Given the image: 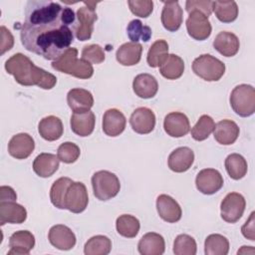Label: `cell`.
<instances>
[{"instance_id":"obj_1","label":"cell","mask_w":255,"mask_h":255,"mask_svg":"<svg viewBox=\"0 0 255 255\" xmlns=\"http://www.w3.org/2000/svg\"><path fill=\"white\" fill-rule=\"evenodd\" d=\"M77 17L72 8L47 0H30L20 29L24 48L55 61L74 41Z\"/></svg>"},{"instance_id":"obj_2","label":"cell","mask_w":255,"mask_h":255,"mask_svg":"<svg viewBox=\"0 0 255 255\" xmlns=\"http://www.w3.org/2000/svg\"><path fill=\"white\" fill-rule=\"evenodd\" d=\"M5 70L22 86H37L44 90H51L57 84V78L43 70L24 54L16 53L5 62Z\"/></svg>"},{"instance_id":"obj_3","label":"cell","mask_w":255,"mask_h":255,"mask_svg":"<svg viewBox=\"0 0 255 255\" xmlns=\"http://www.w3.org/2000/svg\"><path fill=\"white\" fill-rule=\"evenodd\" d=\"M52 68L78 79L86 80L94 75L92 64L83 59H78V49L76 48H69L57 60L53 61Z\"/></svg>"},{"instance_id":"obj_4","label":"cell","mask_w":255,"mask_h":255,"mask_svg":"<svg viewBox=\"0 0 255 255\" xmlns=\"http://www.w3.org/2000/svg\"><path fill=\"white\" fill-rule=\"evenodd\" d=\"M94 195L102 201H107L118 195L121 183L118 176L109 170H99L92 176Z\"/></svg>"},{"instance_id":"obj_5","label":"cell","mask_w":255,"mask_h":255,"mask_svg":"<svg viewBox=\"0 0 255 255\" xmlns=\"http://www.w3.org/2000/svg\"><path fill=\"white\" fill-rule=\"evenodd\" d=\"M230 106L240 117L247 118L255 113V90L251 85L236 86L230 94Z\"/></svg>"},{"instance_id":"obj_6","label":"cell","mask_w":255,"mask_h":255,"mask_svg":"<svg viewBox=\"0 0 255 255\" xmlns=\"http://www.w3.org/2000/svg\"><path fill=\"white\" fill-rule=\"evenodd\" d=\"M192 71L207 82L219 81L225 73V64L210 54H203L194 59Z\"/></svg>"},{"instance_id":"obj_7","label":"cell","mask_w":255,"mask_h":255,"mask_svg":"<svg viewBox=\"0 0 255 255\" xmlns=\"http://www.w3.org/2000/svg\"><path fill=\"white\" fill-rule=\"evenodd\" d=\"M86 6L78 9L77 25L75 36L79 41H87L92 37L94 31V23L97 21L98 16L96 13V2H84Z\"/></svg>"},{"instance_id":"obj_8","label":"cell","mask_w":255,"mask_h":255,"mask_svg":"<svg viewBox=\"0 0 255 255\" xmlns=\"http://www.w3.org/2000/svg\"><path fill=\"white\" fill-rule=\"evenodd\" d=\"M245 206L246 201L242 194L238 192H230L221 201V218L228 223H235L242 217Z\"/></svg>"},{"instance_id":"obj_9","label":"cell","mask_w":255,"mask_h":255,"mask_svg":"<svg viewBox=\"0 0 255 255\" xmlns=\"http://www.w3.org/2000/svg\"><path fill=\"white\" fill-rule=\"evenodd\" d=\"M89 203V195L87 187L83 182L73 181L65 195V209L73 213H81L86 210Z\"/></svg>"},{"instance_id":"obj_10","label":"cell","mask_w":255,"mask_h":255,"mask_svg":"<svg viewBox=\"0 0 255 255\" xmlns=\"http://www.w3.org/2000/svg\"><path fill=\"white\" fill-rule=\"evenodd\" d=\"M195 185L201 193L211 195L222 188L223 177L217 169L204 168L197 173Z\"/></svg>"},{"instance_id":"obj_11","label":"cell","mask_w":255,"mask_h":255,"mask_svg":"<svg viewBox=\"0 0 255 255\" xmlns=\"http://www.w3.org/2000/svg\"><path fill=\"white\" fill-rule=\"evenodd\" d=\"M186 30L188 35L197 41L206 40L212 31L211 24L208 18L198 11L189 13L186 19Z\"/></svg>"},{"instance_id":"obj_12","label":"cell","mask_w":255,"mask_h":255,"mask_svg":"<svg viewBox=\"0 0 255 255\" xmlns=\"http://www.w3.org/2000/svg\"><path fill=\"white\" fill-rule=\"evenodd\" d=\"M129 125L133 131L139 134H147L154 129L155 115L145 107L135 109L129 118Z\"/></svg>"},{"instance_id":"obj_13","label":"cell","mask_w":255,"mask_h":255,"mask_svg":"<svg viewBox=\"0 0 255 255\" xmlns=\"http://www.w3.org/2000/svg\"><path fill=\"white\" fill-rule=\"evenodd\" d=\"M35 148L33 137L26 132H20L11 137L8 143L9 154L16 159L29 157Z\"/></svg>"},{"instance_id":"obj_14","label":"cell","mask_w":255,"mask_h":255,"mask_svg":"<svg viewBox=\"0 0 255 255\" xmlns=\"http://www.w3.org/2000/svg\"><path fill=\"white\" fill-rule=\"evenodd\" d=\"M48 239L59 250H71L76 245L75 233L66 225L57 224L50 228Z\"/></svg>"},{"instance_id":"obj_15","label":"cell","mask_w":255,"mask_h":255,"mask_svg":"<svg viewBox=\"0 0 255 255\" xmlns=\"http://www.w3.org/2000/svg\"><path fill=\"white\" fill-rule=\"evenodd\" d=\"M156 210L159 217L168 222L175 223L181 219L182 210L175 199L167 194H160L156 198Z\"/></svg>"},{"instance_id":"obj_16","label":"cell","mask_w":255,"mask_h":255,"mask_svg":"<svg viewBox=\"0 0 255 255\" xmlns=\"http://www.w3.org/2000/svg\"><path fill=\"white\" fill-rule=\"evenodd\" d=\"M164 131L172 137H181L190 130V123L186 115L179 112H172L165 116L163 121Z\"/></svg>"},{"instance_id":"obj_17","label":"cell","mask_w":255,"mask_h":255,"mask_svg":"<svg viewBox=\"0 0 255 255\" xmlns=\"http://www.w3.org/2000/svg\"><path fill=\"white\" fill-rule=\"evenodd\" d=\"M27 219V210L16 201L0 200V224H21Z\"/></svg>"},{"instance_id":"obj_18","label":"cell","mask_w":255,"mask_h":255,"mask_svg":"<svg viewBox=\"0 0 255 255\" xmlns=\"http://www.w3.org/2000/svg\"><path fill=\"white\" fill-rule=\"evenodd\" d=\"M194 161V152L187 146H180L171 151L167 164L170 170L180 173L188 170Z\"/></svg>"},{"instance_id":"obj_19","label":"cell","mask_w":255,"mask_h":255,"mask_svg":"<svg viewBox=\"0 0 255 255\" xmlns=\"http://www.w3.org/2000/svg\"><path fill=\"white\" fill-rule=\"evenodd\" d=\"M164 6L161 11V23L162 26L169 32L177 31L183 19L182 9L177 1H168L163 3Z\"/></svg>"},{"instance_id":"obj_20","label":"cell","mask_w":255,"mask_h":255,"mask_svg":"<svg viewBox=\"0 0 255 255\" xmlns=\"http://www.w3.org/2000/svg\"><path fill=\"white\" fill-rule=\"evenodd\" d=\"M35 246V237L28 230L14 232L9 238L8 255H28Z\"/></svg>"},{"instance_id":"obj_21","label":"cell","mask_w":255,"mask_h":255,"mask_svg":"<svg viewBox=\"0 0 255 255\" xmlns=\"http://www.w3.org/2000/svg\"><path fill=\"white\" fill-rule=\"evenodd\" d=\"M67 103L74 113H84L91 111L94 106V97L88 90L75 88L68 92Z\"/></svg>"},{"instance_id":"obj_22","label":"cell","mask_w":255,"mask_h":255,"mask_svg":"<svg viewBox=\"0 0 255 255\" xmlns=\"http://www.w3.org/2000/svg\"><path fill=\"white\" fill-rule=\"evenodd\" d=\"M127 119L118 109H109L103 117V130L109 136H118L126 128Z\"/></svg>"},{"instance_id":"obj_23","label":"cell","mask_w":255,"mask_h":255,"mask_svg":"<svg viewBox=\"0 0 255 255\" xmlns=\"http://www.w3.org/2000/svg\"><path fill=\"white\" fill-rule=\"evenodd\" d=\"M214 139L223 145H230L236 141L239 135L237 124L231 120H222L215 125L213 129Z\"/></svg>"},{"instance_id":"obj_24","label":"cell","mask_w":255,"mask_h":255,"mask_svg":"<svg viewBox=\"0 0 255 255\" xmlns=\"http://www.w3.org/2000/svg\"><path fill=\"white\" fill-rule=\"evenodd\" d=\"M213 47L222 56L233 57L238 53L240 43L238 37L235 34L222 31L219 32L213 40Z\"/></svg>"},{"instance_id":"obj_25","label":"cell","mask_w":255,"mask_h":255,"mask_svg":"<svg viewBox=\"0 0 255 255\" xmlns=\"http://www.w3.org/2000/svg\"><path fill=\"white\" fill-rule=\"evenodd\" d=\"M132 90L141 99H151L158 91V83L150 74H139L133 79Z\"/></svg>"},{"instance_id":"obj_26","label":"cell","mask_w":255,"mask_h":255,"mask_svg":"<svg viewBox=\"0 0 255 255\" xmlns=\"http://www.w3.org/2000/svg\"><path fill=\"white\" fill-rule=\"evenodd\" d=\"M96 117L92 111L84 113H74L71 117V128L79 136H88L92 134L95 128Z\"/></svg>"},{"instance_id":"obj_27","label":"cell","mask_w":255,"mask_h":255,"mask_svg":"<svg viewBox=\"0 0 255 255\" xmlns=\"http://www.w3.org/2000/svg\"><path fill=\"white\" fill-rule=\"evenodd\" d=\"M137 250L141 255H161L165 250L164 239L158 233L148 232L139 239Z\"/></svg>"},{"instance_id":"obj_28","label":"cell","mask_w":255,"mask_h":255,"mask_svg":"<svg viewBox=\"0 0 255 255\" xmlns=\"http://www.w3.org/2000/svg\"><path fill=\"white\" fill-rule=\"evenodd\" d=\"M60 159L53 153L42 152L33 161V170L40 177H50L59 168Z\"/></svg>"},{"instance_id":"obj_29","label":"cell","mask_w":255,"mask_h":255,"mask_svg":"<svg viewBox=\"0 0 255 255\" xmlns=\"http://www.w3.org/2000/svg\"><path fill=\"white\" fill-rule=\"evenodd\" d=\"M38 131L40 135L48 141L57 140L64 132L62 121L55 116L45 117L38 125Z\"/></svg>"},{"instance_id":"obj_30","label":"cell","mask_w":255,"mask_h":255,"mask_svg":"<svg viewBox=\"0 0 255 255\" xmlns=\"http://www.w3.org/2000/svg\"><path fill=\"white\" fill-rule=\"evenodd\" d=\"M141 53L142 46L139 43L128 42L117 50L116 59L123 66H134L139 63Z\"/></svg>"},{"instance_id":"obj_31","label":"cell","mask_w":255,"mask_h":255,"mask_svg":"<svg viewBox=\"0 0 255 255\" xmlns=\"http://www.w3.org/2000/svg\"><path fill=\"white\" fill-rule=\"evenodd\" d=\"M159 72L161 76L167 80H176L180 78L184 72V62L179 56L169 54L165 61L159 66Z\"/></svg>"},{"instance_id":"obj_32","label":"cell","mask_w":255,"mask_h":255,"mask_svg":"<svg viewBox=\"0 0 255 255\" xmlns=\"http://www.w3.org/2000/svg\"><path fill=\"white\" fill-rule=\"evenodd\" d=\"M224 164L228 175L234 180H239L243 178L248 170L246 159L239 153L229 154L225 158Z\"/></svg>"},{"instance_id":"obj_33","label":"cell","mask_w":255,"mask_h":255,"mask_svg":"<svg viewBox=\"0 0 255 255\" xmlns=\"http://www.w3.org/2000/svg\"><path fill=\"white\" fill-rule=\"evenodd\" d=\"M212 11L223 23H231L238 16V6L235 1H213Z\"/></svg>"},{"instance_id":"obj_34","label":"cell","mask_w":255,"mask_h":255,"mask_svg":"<svg viewBox=\"0 0 255 255\" xmlns=\"http://www.w3.org/2000/svg\"><path fill=\"white\" fill-rule=\"evenodd\" d=\"M116 228L120 235L127 238H133L137 235L140 224L136 217L129 214H123L117 218Z\"/></svg>"},{"instance_id":"obj_35","label":"cell","mask_w":255,"mask_h":255,"mask_svg":"<svg viewBox=\"0 0 255 255\" xmlns=\"http://www.w3.org/2000/svg\"><path fill=\"white\" fill-rule=\"evenodd\" d=\"M112 250V241L105 235L91 237L84 246L86 255H107Z\"/></svg>"},{"instance_id":"obj_36","label":"cell","mask_w":255,"mask_h":255,"mask_svg":"<svg viewBox=\"0 0 255 255\" xmlns=\"http://www.w3.org/2000/svg\"><path fill=\"white\" fill-rule=\"evenodd\" d=\"M168 56V44L165 40H156L148 49L146 62L149 67H159Z\"/></svg>"},{"instance_id":"obj_37","label":"cell","mask_w":255,"mask_h":255,"mask_svg":"<svg viewBox=\"0 0 255 255\" xmlns=\"http://www.w3.org/2000/svg\"><path fill=\"white\" fill-rule=\"evenodd\" d=\"M229 251V241L221 234H210L204 242L206 255H226Z\"/></svg>"},{"instance_id":"obj_38","label":"cell","mask_w":255,"mask_h":255,"mask_svg":"<svg viewBox=\"0 0 255 255\" xmlns=\"http://www.w3.org/2000/svg\"><path fill=\"white\" fill-rule=\"evenodd\" d=\"M72 182L73 180L69 177H60L54 181L50 189V199L55 207L59 209H65V195L69 185Z\"/></svg>"},{"instance_id":"obj_39","label":"cell","mask_w":255,"mask_h":255,"mask_svg":"<svg viewBox=\"0 0 255 255\" xmlns=\"http://www.w3.org/2000/svg\"><path fill=\"white\" fill-rule=\"evenodd\" d=\"M127 33L129 40H131L133 43H137L138 41L147 42L152 35L151 29L148 26L143 25L142 22L138 19L131 20L128 23L127 27Z\"/></svg>"},{"instance_id":"obj_40","label":"cell","mask_w":255,"mask_h":255,"mask_svg":"<svg viewBox=\"0 0 255 255\" xmlns=\"http://www.w3.org/2000/svg\"><path fill=\"white\" fill-rule=\"evenodd\" d=\"M215 128L213 119L207 115H202L194 127L191 128V136L197 141L206 139Z\"/></svg>"},{"instance_id":"obj_41","label":"cell","mask_w":255,"mask_h":255,"mask_svg":"<svg viewBox=\"0 0 255 255\" xmlns=\"http://www.w3.org/2000/svg\"><path fill=\"white\" fill-rule=\"evenodd\" d=\"M197 245L193 237L188 234H179L173 242V253L175 255H195Z\"/></svg>"},{"instance_id":"obj_42","label":"cell","mask_w":255,"mask_h":255,"mask_svg":"<svg viewBox=\"0 0 255 255\" xmlns=\"http://www.w3.org/2000/svg\"><path fill=\"white\" fill-rule=\"evenodd\" d=\"M80 153V147L71 141L61 143L57 150L58 158L64 163H74L79 158Z\"/></svg>"},{"instance_id":"obj_43","label":"cell","mask_w":255,"mask_h":255,"mask_svg":"<svg viewBox=\"0 0 255 255\" xmlns=\"http://www.w3.org/2000/svg\"><path fill=\"white\" fill-rule=\"evenodd\" d=\"M82 59L91 64H101L105 61L106 55L103 48L98 44L86 45L82 50Z\"/></svg>"},{"instance_id":"obj_44","label":"cell","mask_w":255,"mask_h":255,"mask_svg":"<svg viewBox=\"0 0 255 255\" xmlns=\"http://www.w3.org/2000/svg\"><path fill=\"white\" fill-rule=\"evenodd\" d=\"M128 5L131 13L140 18H147L153 10V2L150 0H128Z\"/></svg>"},{"instance_id":"obj_45","label":"cell","mask_w":255,"mask_h":255,"mask_svg":"<svg viewBox=\"0 0 255 255\" xmlns=\"http://www.w3.org/2000/svg\"><path fill=\"white\" fill-rule=\"evenodd\" d=\"M213 1L209 0H188L185 3V10L189 14L193 11H198L204 14L207 18L212 13Z\"/></svg>"},{"instance_id":"obj_46","label":"cell","mask_w":255,"mask_h":255,"mask_svg":"<svg viewBox=\"0 0 255 255\" xmlns=\"http://www.w3.org/2000/svg\"><path fill=\"white\" fill-rule=\"evenodd\" d=\"M0 31H1V39H2L1 40V54L3 55L5 52L12 49V47L14 45V37L5 26H1Z\"/></svg>"},{"instance_id":"obj_47","label":"cell","mask_w":255,"mask_h":255,"mask_svg":"<svg viewBox=\"0 0 255 255\" xmlns=\"http://www.w3.org/2000/svg\"><path fill=\"white\" fill-rule=\"evenodd\" d=\"M254 212L250 214V217L246 220L244 225L241 227V232L243 236L251 241L255 240V229H254Z\"/></svg>"},{"instance_id":"obj_48","label":"cell","mask_w":255,"mask_h":255,"mask_svg":"<svg viewBox=\"0 0 255 255\" xmlns=\"http://www.w3.org/2000/svg\"><path fill=\"white\" fill-rule=\"evenodd\" d=\"M16 199H17V194L12 187L6 186V185H3L0 187V200L16 201Z\"/></svg>"},{"instance_id":"obj_49","label":"cell","mask_w":255,"mask_h":255,"mask_svg":"<svg viewBox=\"0 0 255 255\" xmlns=\"http://www.w3.org/2000/svg\"><path fill=\"white\" fill-rule=\"evenodd\" d=\"M249 249H253L252 246H242L240 250H238V254H242V253H248Z\"/></svg>"}]
</instances>
